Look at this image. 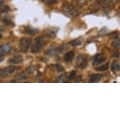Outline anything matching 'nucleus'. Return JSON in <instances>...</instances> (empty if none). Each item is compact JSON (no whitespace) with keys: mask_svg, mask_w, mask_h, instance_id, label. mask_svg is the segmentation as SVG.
<instances>
[{"mask_svg":"<svg viewBox=\"0 0 120 120\" xmlns=\"http://www.w3.org/2000/svg\"><path fill=\"white\" fill-rule=\"evenodd\" d=\"M111 69L113 72H118L120 71V64L116 60L111 64Z\"/></svg>","mask_w":120,"mask_h":120,"instance_id":"nucleus-12","label":"nucleus"},{"mask_svg":"<svg viewBox=\"0 0 120 120\" xmlns=\"http://www.w3.org/2000/svg\"><path fill=\"white\" fill-rule=\"evenodd\" d=\"M25 31L26 33L30 34V35H34L38 33L37 30L35 29L34 28L31 27L30 26H26L25 27Z\"/></svg>","mask_w":120,"mask_h":120,"instance_id":"nucleus-10","label":"nucleus"},{"mask_svg":"<svg viewBox=\"0 0 120 120\" xmlns=\"http://www.w3.org/2000/svg\"><path fill=\"white\" fill-rule=\"evenodd\" d=\"M3 59H4V57H3V55L0 54V62H1L3 60Z\"/></svg>","mask_w":120,"mask_h":120,"instance_id":"nucleus-21","label":"nucleus"},{"mask_svg":"<svg viewBox=\"0 0 120 120\" xmlns=\"http://www.w3.org/2000/svg\"><path fill=\"white\" fill-rule=\"evenodd\" d=\"M75 72L74 71H73L70 74V75H69V79H72L73 78H74V77L75 76Z\"/></svg>","mask_w":120,"mask_h":120,"instance_id":"nucleus-18","label":"nucleus"},{"mask_svg":"<svg viewBox=\"0 0 120 120\" xmlns=\"http://www.w3.org/2000/svg\"><path fill=\"white\" fill-rule=\"evenodd\" d=\"M108 69V64H105L104 65H102V66L98 67V68H96L97 71H106L107 69Z\"/></svg>","mask_w":120,"mask_h":120,"instance_id":"nucleus-13","label":"nucleus"},{"mask_svg":"<svg viewBox=\"0 0 120 120\" xmlns=\"http://www.w3.org/2000/svg\"><path fill=\"white\" fill-rule=\"evenodd\" d=\"M106 60V58L102 53H98L94 57L93 60V65H99Z\"/></svg>","mask_w":120,"mask_h":120,"instance_id":"nucleus-6","label":"nucleus"},{"mask_svg":"<svg viewBox=\"0 0 120 120\" xmlns=\"http://www.w3.org/2000/svg\"><path fill=\"white\" fill-rule=\"evenodd\" d=\"M102 77V74H96L91 75L90 77V82H97L100 81Z\"/></svg>","mask_w":120,"mask_h":120,"instance_id":"nucleus-9","label":"nucleus"},{"mask_svg":"<svg viewBox=\"0 0 120 120\" xmlns=\"http://www.w3.org/2000/svg\"><path fill=\"white\" fill-rule=\"evenodd\" d=\"M112 46L115 49H120V40H116L113 41L112 43Z\"/></svg>","mask_w":120,"mask_h":120,"instance_id":"nucleus-15","label":"nucleus"},{"mask_svg":"<svg viewBox=\"0 0 120 120\" xmlns=\"http://www.w3.org/2000/svg\"><path fill=\"white\" fill-rule=\"evenodd\" d=\"M3 0H0V6L3 4Z\"/></svg>","mask_w":120,"mask_h":120,"instance_id":"nucleus-22","label":"nucleus"},{"mask_svg":"<svg viewBox=\"0 0 120 120\" xmlns=\"http://www.w3.org/2000/svg\"><path fill=\"white\" fill-rule=\"evenodd\" d=\"M9 10H10L9 7L6 6L5 7H4V8H3V9H2V12H7L8 11H9Z\"/></svg>","mask_w":120,"mask_h":120,"instance_id":"nucleus-20","label":"nucleus"},{"mask_svg":"<svg viewBox=\"0 0 120 120\" xmlns=\"http://www.w3.org/2000/svg\"><path fill=\"white\" fill-rule=\"evenodd\" d=\"M118 2V0H100V6L105 11H109L114 8Z\"/></svg>","mask_w":120,"mask_h":120,"instance_id":"nucleus-3","label":"nucleus"},{"mask_svg":"<svg viewBox=\"0 0 120 120\" xmlns=\"http://www.w3.org/2000/svg\"><path fill=\"white\" fill-rule=\"evenodd\" d=\"M74 57V52H68L64 55V59L65 62H70L72 60Z\"/></svg>","mask_w":120,"mask_h":120,"instance_id":"nucleus-11","label":"nucleus"},{"mask_svg":"<svg viewBox=\"0 0 120 120\" xmlns=\"http://www.w3.org/2000/svg\"><path fill=\"white\" fill-rule=\"evenodd\" d=\"M3 22L6 25H10L12 24V20H11V18L8 16H6L4 17L3 19Z\"/></svg>","mask_w":120,"mask_h":120,"instance_id":"nucleus-14","label":"nucleus"},{"mask_svg":"<svg viewBox=\"0 0 120 120\" xmlns=\"http://www.w3.org/2000/svg\"><path fill=\"white\" fill-rule=\"evenodd\" d=\"M70 44H71V45L74 46V47H75V46H79L81 44V41L78 40H74L71 41Z\"/></svg>","mask_w":120,"mask_h":120,"instance_id":"nucleus-16","label":"nucleus"},{"mask_svg":"<svg viewBox=\"0 0 120 120\" xmlns=\"http://www.w3.org/2000/svg\"><path fill=\"white\" fill-rule=\"evenodd\" d=\"M11 45L9 44H4L0 46V54L1 55H6L11 50Z\"/></svg>","mask_w":120,"mask_h":120,"instance_id":"nucleus-8","label":"nucleus"},{"mask_svg":"<svg viewBox=\"0 0 120 120\" xmlns=\"http://www.w3.org/2000/svg\"><path fill=\"white\" fill-rule=\"evenodd\" d=\"M43 2L47 3H54L56 0H42Z\"/></svg>","mask_w":120,"mask_h":120,"instance_id":"nucleus-19","label":"nucleus"},{"mask_svg":"<svg viewBox=\"0 0 120 120\" xmlns=\"http://www.w3.org/2000/svg\"><path fill=\"white\" fill-rule=\"evenodd\" d=\"M87 59L86 55H80L78 56L76 61V66L79 68L83 69L86 67L87 65Z\"/></svg>","mask_w":120,"mask_h":120,"instance_id":"nucleus-5","label":"nucleus"},{"mask_svg":"<svg viewBox=\"0 0 120 120\" xmlns=\"http://www.w3.org/2000/svg\"><path fill=\"white\" fill-rule=\"evenodd\" d=\"M45 41L44 38L42 37H37L35 39V41L34 45L32 46V52L34 53H37L39 52L42 49L43 46L45 45Z\"/></svg>","mask_w":120,"mask_h":120,"instance_id":"nucleus-1","label":"nucleus"},{"mask_svg":"<svg viewBox=\"0 0 120 120\" xmlns=\"http://www.w3.org/2000/svg\"><path fill=\"white\" fill-rule=\"evenodd\" d=\"M18 67L15 66H8L0 69V77H8L12 74H13L15 71L18 70Z\"/></svg>","mask_w":120,"mask_h":120,"instance_id":"nucleus-4","label":"nucleus"},{"mask_svg":"<svg viewBox=\"0 0 120 120\" xmlns=\"http://www.w3.org/2000/svg\"></svg>","mask_w":120,"mask_h":120,"instance_id":"nucleus-24","label":"nucleus"},{"mask_svg":"<svg viewBox=\"0 0 120 120\" xmlns=\"http://www.w3.org/2000/svg\"><path fill=\"white\" fill-rule=\"evenodd\" d=\"M1 37H2V35H1V34H0V39L1 38Z\"/></svg>","mask_w":120,"mask_h":120,"instance_id":"nucleus-23","label":"nucleus"},{"mask_svg":"<svg viewBox=\"0 0 120 120\" xmlns=\"http://www.w3.org/2000/svg\"><path fill=\"white\" fill-rule=\"evenodd\" d=\"M23 61V58L22 55H15L8 60V63L16 64L22 63Z\"/></svg>","mask_w":120,"mask_h":120,"instance_id":"nucleus-7","label":"nucleus"},{"mask_svg":"<svg viewBox=\"0 0 120 120\" xmlns=\"http://www.w3.org/2000/svg\"><path fill=\"white\" fill-rule=\"evenodd\" d=\"M55 68H56V70L57 71V72H62V71H64V68L62 67L61 65H55Z\"/></svg>","mask_w":120,"mask_h":120,"instance_id":"nucleus-17","label":"nucleus"},{"mask_svg":"<svg viewBox=\"0 0 120 120\" xmlns=\"http://www.w3.org/2000/svg\"><path fill=\"white\" fill-rule=\"evenodd\" d=\"M32 43V40L30 38H23L19 42V48L20 51L25 53L29 50Z\"/></svg>","mask_w":120,"mask_h":120,"instance_id":"nucleus-2","label":"nucleus"}]
</instances>
